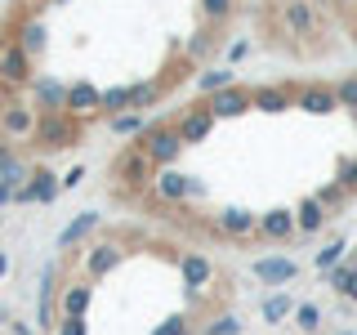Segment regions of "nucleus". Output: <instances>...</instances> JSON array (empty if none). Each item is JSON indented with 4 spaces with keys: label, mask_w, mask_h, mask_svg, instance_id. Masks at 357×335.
I'll return each mask as SVG.
<instances>
[{
    "label": "nucleus",
    "mask_w": 357,
    "mask_h": 335,
    "mask_svg": "<svg viewBox=\"0 0 357 335\" xmlns=\"http://www.w3.org/2000/svg\"><path fill=\"white\" fill-rule=\"evenodd\" d=\"M282 22L295 40H312L321 31V14L317 0H282Z\"/></svg>",
    "instance_id": "f257e3e1"
},
{
    "label": "nucleus",
    "mask_w": 357,
    "mask_h": 335,
    "mask_svg": "<svg viewBox=\"0 0 357 335\" xmlns=\"http://www.w3.org/2000/svg\"><path fill=\"white\" fill-rule=\"evenodd\" d=\"M143 152H148V161L152 165H174L178 161V152L188 148L183 139H178V130L174 126H156V130H143V143H139Z\"/></svg>",
    "instance_id": "f03ea898"
},
{
    "label": "nucleus",
    "mask_w": 357,
    "mask_h": 335,
    "mask_svg": "<svg viewBox=\"0 0 357 335\" xmlns=\"http://www.w3.org/2000/svg\"><path fill=\"white\" fill-rule=\"evenodd\" d=\"M36 139L45 148H72L76 143V126H72V112H45V121H36Z\"/></svg>",
    "instance_id": "7ed1b4c3"
},
{
    "label": "nucleus",
    "mask_w": 357,
    "mask_h": 335,
    "mask_svg": "<svg viewBox=\"0 0 357 335\" xmlns=\"http://www.w3.org/2000/svg\"><path fill=\"white\" fill-rule=\"evenodd\" d=\"M152 170H156V165L148 161V152L134 148V152H126V156L116 161V184H121V188H130V193H139L148 179H156Z\"/></svg>",
    "instance_id": "20e7f679"
},
{
    "label": "nucleus",
    "mask_w": 357,
    "mask_h": 335,
    "mask_svg": "<svg viewBox=\"0 0 357 335\" xmlns=\"http://www.w3.org/2000/svg\"><path fill=\"white\" fill-rule=\"evenodd\" d=\"M174 130H178V139L192 148V143H201L210 130H215V112H210L206 103H197V107H188L183 117H178V126H174Z\"/></svg>",
    "instance_id": "39448f33"
},
{
    "label": "nucleus",
    "mask_w": 357,
    "mask_h": 335,
    "mask_svg": "<svg viewBox=\"0 0 357 335\" xmlns=\"http://www.w3.org/2000/svg\"><path fill=\"white\" fill-rule=\"evenodd\" d=\"M178 273H183V290H188V295H201V290L210 286V277H215V268H210V260L201 251H188L183 260H178Z\"/></svg>",
    "instance_id": "423d86ee"
},
{
    "label": "nucleus",
    "mask_w": 357,
    "mask_h": 335,
    "mask_svg": "<svg viewBox=\"0 0 357 335\" xmlns=\"http://www.w3.org/2000/svg\"><path fill=\"white\" fill-rule=\"evenodd\" d=\"M0 81H9V85H27L31 81V54L22 50V45H14V40H9L5 54H0Z\"/></svg>",
    "instance_id": "0eeeda50"
},
{
    "label": "nucleus",
    "mask_w": 357,
    "mask_h": 335,
    "mask_svg": "<svg viewBox=\"0 0 357 335\" xmlns=\"http://www.w3.org/2000/svg\"><path fill=\"white\" fill-rule=\"evenodd\" d=\"M215 228L223 232V237H250V232H259V215H250V210H241V206H228V210H219L215 215Z\"/></svg>",
    "instance_id": "6e6552de"
},
{
    "label": "nucleus",
    "mask_w": 357,
    "mask_h": 335,
    "mask_svg": "<svg viewBox=\"0 0 357 335\" xmlns=\"http://www.w3.org/2000/svg\"><path fill=\"white\" fill-rule=\"evenodd\" d=\"M206 107L215 112V121H219V117H241V112H250V89L228 85V89H219V94H210Z\"/></svg>",
    "instance_id": "1a4fd4ad"
},
{
    "label": "nucleus",
    "mask_w": 357,
    "mask_h": 335,
    "mask_svg": "<svg viewBox=\"0 0 357 335\" xmlns=\"http://www.w3.org/2000/svg\"><path fill=\"white\" fill-rule=\"evenodd\" d=\"M255 277L268 282V286H286V282L299 277V264L286 260V255H268V260H255Z\"/></svg>",
    "instance_id": "9d476101"
},
{
    "label": "nucleus",
    "mask_w": 357,
    "mask_h": 335,
    "mask_svg": "<svg viewBox=\"0 0 357 335\" xmlns=\"http://www.w3.org/2000/svg\"><path fill=\"white\" fill-rule=\"evenodd\" d=\"M121 260H126V255H121V246L116 241H103V246H89V255H85V273L94 277H107V273H116L121 268Z\"/></svg>",
    "instance_id": "9b49d317"
},
{
    "label": "nucleus",
    "mask_w": 357,
    "mask_h": 335,
    "mask_svg": "<svg viewBox=\"0 0 357 335\" xmlns=\"http://www.w3.org/2000/svg\"><path fill=\"white\" fill-rule=\"evenodd\" d=\"M0 130H5L9 139H31V134H36V112L22 107V103H9L0 112Z\"/></svg>",
    "instance_id": "f8f14e48"
},
{
    "label": "nucleus",
    "mask_w": 357,
    "mask_h": 335,
    "mask_svg": "<svg viewBox=\"0 0 357 335\" xmlns=\"http://www.w3.org/2000/svg\"><path fill=\"white\" fill-rule=\"evenodd\" d=\"M59 193H63L59 174H50V170H36L27 188H14V201H54Z\"/></svg>",
    "instance_id": "ddd939ff"
},
{
    "label": "nucleus",
    "mask_w": 357,
    "mask_h": 335,
    "mask_svg": "<svg viewBox=\"0 0 357 335\" xmlns=\"http://www.w3.org/2000/svg\"><path fill=\"white\" fill-rule=\"evenodd\" d=\"M295 103L304 112H312V117H331V112L340 107V103H335V89H326V85H304Z\"/></svg>",
    "instance_id": "4468645a"
},
{
    "label": "nucleus",
    "mask_w": 357,
    "mask_h": 335,
    "mask_svg": "<svg viewBox=\"0 0 357 335\" xmlns=\"http://www.w3.org/2000/svg\"><path fill=\"white\" fill-rule=\"evenodd\" d=\"M259 232L264 237H273V241H286V237H295V210H268V215H259Z\"/></svg>",
    "instance_id": "2eb2a0df"
},
{
    "label": "nucleus",
    "mask_w": 357,
    "mask_h": 335,
    "mask_svg": "<svg viewBox=\"0 0 357 335\" xmlns=\"http://www.w3.org/2000/svg\"><path fill=\"white\" fill-rule=\"evenodd\" d=\"M295 228L308 232V237H312V232H321V228H326V206H321L317 197H304L295 206Z\"/></svg>",
    "instance_id": "dca6fc26"
},
{
    "label": "nucleus",
    "mask_w": 357,
    "mask_h": 335,
    "mask_svg": "<svg viewBox=\"0 0 357 335\" xmlns=\"http://www.w3.org/2000/svg\"><path fill=\"white\" fill-rule=\"evenodd\" d=\"M98 98H103V89H94L89 81H76L72 89H67L63 112H72V117H81V112H98Z\"/></svg>",
    "instance_id": "f3484780"
},
{
    "label": "nucleus",
    "mask_w": 357,
    "mask_h": 335,
    "mask_svg": "<svg viewBox=\"0 0 357 335\" xmlns=\"http://www.w3.org/2000/svg\"><path fill=\"white\" fill-rule=\"evenodd\" d=\"M290 103H295V94L282 85H259V89H250V107H259V112H286Z\"/></svg>",
    "instance_id": "a211bd4d"
},
{
    "label": "nucleus",
    "mask_w": 357,
    "mask_h": 335,
    "mask_svg": "<svg viewBox=\"0 0 357 335\" xmlns=\"http://www.w3.org/2000/svg\"><path fill=\"white\" fill-rule=\"evenodd\" d=\"M156 197L161 201H183L188 197V174H178L174 165H161V170H156Z\"/></svg>",
    "instance_id": "6ab92c4d"
},
{
    "label": "nucleus",
    "mask_w": 357,
    "mask_h": 335,
    "mask_svg": "<svg viewBox=\"0 0 357 335\" xmlns=\"http://www.w3.org/2000/svg\"><path fill=\"white\" fill-rule=\"evenodd\" d=\"M94 228H98V215H94V210H81V215H76V219L59 232V251H67V246H76V241H85Z\"/></svg>",
    "instance_id": "aec40b11"
},
{
    "label": "nucleus",
    "mask_w": 357,
    "mask_h": 335,
    "mask_svg": "<svg viewBox=\"0 0 357 335\" xmlns=\"http://www.w3.org/2000/svg\"><path fill=\"white\" fill-rule=\"evenodd\" d=\"M326 277H331V286L340 290L349 304H357V264H335Z\"/></svg>",
    "instance_id": "412c9836"
},
{
    "label": "nucleus",
    "mask_w": 357,
    "mask_h": 335,
    "mask_svg": "<svg viewBox=\"0 0 357 335\" xmlns=\"http://www.w3.org/2000/svg\"><path fill=\"white\" fill-rule=\"evenodd\" d=\"M89 304H94V286H67L63 290V318H85Z\"/></svg>",
    "instance_id": "4be33fe9"
},
{
    "label": "nucleus",
    "mask_w": 357,
    "mask_h": 335,
    "mask_svg": "<svg viewBox=\"0 0 357 335\" xmlns=\"http://www.w3.org/2000/svg\"><path fill=\"white\" fill-rule=\"evenodd\" d=\"M290 318H295V331H299V335H317V331H321V308H317V304H295V313H290Z\"/></svg>",
    "instance_id": "5701e85b"
},
{
    "label": "nucleus",
    "mask_w": 357,
    "mask_h": 335,
    "mask_svg": "<svg viewBox=\"0 0 357 335\" xmlns=\"http://www.w3.org/2000/svg\"><path fill=\"white\" fill-rule=\"evenodd\" d=\"M36 98H40L45 112H59L67 103V85H59V81H36Z\"/></svg>",
    "instance_id": "b1692460"
},
{
    "label": "nucleus",
    "mask_w": 357,
    "mask_h": 335,
    "mask_svg": "<svg viewBox=\"0 0 357 335\" xmlns=\"http://www.w3.org/2000/svg\"><path fill=\"white\" fill-rule=\"evenodd\" d=\"M232 85V72H228V67H210V72H201L197 76V89H201V94H219V89H228Z\"/></svg>",
    "instance_id": "393cba45"
},
{
    "label": "nucleus",
    "mask_w": 357,
    "mask_h": 335,
    "mask_svg": "<svg viewBox=\"0 0 357 335\" xmlns=\"http://www.w3.org/2000/svg\"><path fill=\"white\" fill-rule=\"evenodd\" d=\"M54 327V268H45L40 277V331Z\"/></svg>",
    "instance_id": "a878e982"
},
{
    "label": "nucleus",
    "mask_w": 357,
    "mask_h": 335,
    "mask_svg": "<svg viewBox=\"0 0 357 335\" xmlns=\"http://www.w3.org/2000/svg\"><path fill=\"white\" fill-rule=\"evenodd\" d=\"M290 313H295V299H290V295H268V299H264V322H268V327L286 322Z\"/></svg>",
    "instance_id": "bb28decb"
},
{
    "label": "nucleus",
    "mask_w": 357,
    "mask_h": 335,
    "mask_svg": "<svg viewBox=\"0 0 357 335\" xmlns=\"http://www.w3.org/2000/svg\"><path fill=\"white\" fill-rule=\"evenodd\" d=\"M14 45H22L27 54H40V50H45V22L27 18V22H22V31H18V40H14Z\"/></svg>",
    "instance_id": "cd10ccee"
},
{
    "label": "nucleus",
    "mask_w": 357,
    "mask_h": 335,
    "mask_svg": "<svg viewBox=\"0 0 357 335\" xmlns=\"http://www.w3.org/2000/svg\"><path fill=\"white\" fill-rule=\"evenodd\" d=\"M156 98H161V85H156V81H139V85H130V112L152 107Z\"/></svg>",
    "instance_id": "c85d7f7f"
},
{
    "label": "nucleus",
    "mask_w": 357,
    "mask_h": 335,
    "mask_svg": "<svg viewBox=\"0 0 357 335\" xmlns=\"http://www.w3.org/2000/svg\"><path fill=\"white\" fill-rule=\"evenodd\" d=\"M98 112H107V117H116V112H130V85L103 89V98H98Z\"/></svg>",
    "instance_id": "c756f323"
},
{
    "label": "nucleus",
    "mask_w": 357,
    "mask_h": 335,
    "mask_svg": "<svg viewBox=\"0 0 357 335\" xmlns=\"http://www.w3.org/2000/svg\"><path fill=\"white\" fill-rule=\"evenodd\" d=\"M197 5H201V22L215 27V22H223L232 9H237V0H197Z\"/></svg>",
    "instance_id": "7c9ffc66"
},
{
    "label": "nucleus",
    "mask_w": 357,
    "mask_h": 335,
    "mask_svg": "<svg viewBox=\"0 0 357 335\" xmlns=\"http://www.w3.org/2000/svg\"><path fill=\"white\" fill-rule=\"evenodd\" d=\"M112 130H116V134H130V139H134V134H143L148 126H143V112H116V117H112Z\"/></svg>",
    "instance_id": "2f4dec72"
},
{
    "label": "nucleus",
    "mask_w": 357,
    "mask_h": 335,
    "mask_svg": "<svg viewBox=\"0 0 357 335\" xmlns=\"http://www.w3.org/2000/svg\"><path fill=\"white\" fill-rule=\"evenodd\" d=\"M317 201H321V206H326V215H331V210H340L344 201H349V188H344L340 179H335V184H326V188H321V193H317Z\"/></svg>",
    "instance_id": "473e14b6"
},
{
    "label": "nucleus",
    "mask_w": 357,
    "mask_h": 335,
    "mask_svg": "<svg viewBox=\"0 0 357 335\" xmlns=\"http://www.w3.org/2000/svg\"><path fill=\"white\" fill-rule=\"evenodd\" d=\"M344 251H349V246H344V237H335L331 246H321V251H317V268H321V273H331V268L344 260Z\"/></svg>",
    "instance_id": "72a5a7b5"
},
{
    "label": "nucleus",
    "mask_w": 357,
    "mask_h": 335,
    "mask_svg": "<svg viewBox=\"0 0 357 335\" xmlns=\"http://www.w3.org/2000/svg\"><path fill=\"white\" fill-rule=\"evenodd\" d=\"M201 335H241V318H237V313H219Z\"/></svg>",
    "instance_id": "f704fd0d"
},
{
    "label": "nucleus",
    "mask_w": 357,
    "mask_h": 335,
    "mask_svg": "<svg viewBox=\"0 0 357 335\" xmlns=\"http://www.w3.org/2000/svg\"><path fill=\"white\" fill-rule=\"evenodd\" d=\"M335 103H340V107H357V76H344V81L340 85H335Z\"/></svg>",
    "instance_id": "c9c22d12"
},
{
    "label": "nucleus",
    "mask_w": 357,
    "mask_h": 335,
    "mask_svg": "<svg viewBox=\"0 0 357 335\" xmlns=\"http://www.w3.org/2000/svg\"><path fill=\"white\" fill-rule=\"evenodd\" d=\"M340 184L349 188V193H357V156H344L340 161Z\"/></svg>",
    "instance_id": "e433bc0d"
},
{
    "label": "nucleus",
    "mask_w": 357,
    "mask_h": 335,
    "mask_svg": "<svg viewBox=\"0 0 357 335\" xmlns=\"http://www.w3.org/2000/svg\"><path fill=\"white\" fill-rule=\"evenodd\" d=\"M152 335H192V327H188V318H165Z\"/></svg>",
    "instance_id": "4c0bfd02"
},
{
    "label": "nucleus",
    "mask_w": 357,
    "mask_h": 335,
    "mask_svg": "<svg viewBox=\"0 0 357 335\" xmlns=\"http://www.w3.org/2000/svg\"><path fill=\"white\" fill-rule=\"evenodd\" d=\"M59 335H85V318H63L59 322Z\"/></svg>",
    "instance_id": "58836bf2"
},
{
    "label": "nucleus",
    "mask_w": 357,
    "mask_h": 335,
    "mask_svg": "<svg viewBox=\"0 0 357 335\" xmlns=\"http://www.w3.org/2000/svg\"><path fill=\"white\" fill-rule=\"evenodd\" d=\"M245 54H250V40H232L228 45V63H241Z\"/></svg>",
    "instance_id": "ea45409f"
},
{
    "label": "nucleus",
    "mask_w": 357,
    "mask_h": 335,
    "mask_svg": "<svg viewBox=\"0 0 357 335\" xmlns=\"http://www.w3.org/2000/svg\"><path fill=\"white\" fill-rule=\"evenodd\" d=\"M81 184H85V165H76V170L63 174V188H81Z\"/></svg>",
    "instance_id": "a19ab883"
},
{
    "label": "nucleus",
    "mask_w": 357,
    "mask_h": 335,
    "mask_svg": "<svg viewBox=\"0 0 357 335\" xmlns=\"http://www.w3.org/2000/svg\"><path fill=\"white\" fill-rule=\"evenodd\" d=\"M188 197H206V184H201V179H192V174H188Z\"/></svg>",
    "instance_id": "79ce46f5"
},
{
    "label": "nucleus",
    "mask_w": 357,
    "mask_h": 335,
    "mask_svg": "<svg viewBox=\"0 0 357 335\" xmlns=\"http://www.w3.org/2000/svg\"><path fill=\"white\" fill-rule=\"evenodd\" d=\"M9 197H14V188H9V184H5V179H0V206H5V201H9Z\"/></svg>",
    "instance_id": "37998d69"
},
{
    "label": "nucleus",
    "mask_w": 357,
    "mask_h": 335,
    "mask_svg": "<svg viewBox=\"0 0 357 335\" xmlns=\"http://www.w3.org/2000/svg\"><path fill=\"white\" fill-rule=\"evenodd\" d=\"M9 273V260H5V251H0V277H5Z\"/></svg>",
    "instance_id": "c03bdc74"
},
{
    "label": "nucleus",
    "mask_w": 357,
    "mask_h": 335,
    "mask_svg": "<svg viewBox=\"0 0 357 335\" xmlns=\"http://www.w3.org/2000/svg\"><path fill=\"white\" fill-rule=\"evenodd\" d=\"M0 54H5V31H0Z\"/></svg>",
    "instance_id": "a18cd8bd"
},
{
    "label": "nucleus",
    "mask_w": 357,
    "mask_h": 335,
    "mask_svg": "<svg viewBox=\"0 0 357 335\" xmlns=\"http://www.w3.org/2000/svg\"><path fill=\"white\" fill-rule=\"evenodd\" d=\"M335 5H357V0H335Z\"/></svg>",
    "instance_id": "49530a36"
},
{
    "label": "nucleus",
    "mask_w": 357,
    "mask_h": 335,
    "mask_svg": "<svg viewBox=\"0 0 357 335\" xmlns=\"http://www.w3.org/2000/svg\"><path fill=\"white\" fill-rule=\"evenodd\" d=\"M335 335H357V331H335Z\"/></svg>",
    "instance_id": "de8ad7c7"
},
{
    "label": "nucleus",
    "mask_w": 357,
    "mask_h": 335,
    "mask_svg": "<svg viewBox=\"0 0 357 335\" xmlns=\"http://www.w3.org/2000/svg\"><path fill=\"white\" fill-rule=\"evenodd\" d=\"M317 5H331V0H317Z\"/></svg>",
    "instance_id": "09e8293b"
}]
</instances>
